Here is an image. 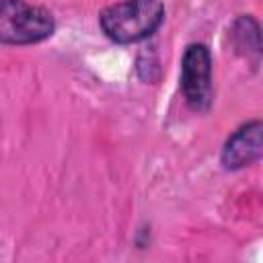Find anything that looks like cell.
I'll list each match as a JSON object with an SVG mask.
<instances>
[{
    "label": "cell",
    "mask_w": 263,
    "mask_h": 263,
    "mask_svg": "<svg viewBox=\"0 0 263 263\" xmlns=\"http://www.w3.org/2000/svg\"><path fill=\"white\" fill-rule=\"evenodd\" d=\"M164 21V6L158 0H121L99 14L103 33L121 45L148 39Z\"/></svg>",
    "instance_id": "1"
},
{
    "label": "cell",
    "mask_w": 263,
    "mask_h": 263,
    "mask_svg": "<svg viewBox=\"0 0 263 263\" xmlns=\"http://www.w3.org/2000/svg\"><path fill=\"white\" fill-rule=\"evenodd\" d=\"M55 29L53 14L27 0H0V39L10 45H31L47 39Z\"/></svg>",
    "instance_id": "2"
},
{
    "label": "cell",
    "mask_w": 263,
    "mask_h": 263,
    "mask_svg": "<svg viewBox=\"0 0 263 263\" xmlns=\"http://www.w3.org/2000/svg\"><path fill=\"white\" fill-rule=\"evenodd\" d=\"M181 90L193 111L203 113L212 107V55L203 43H191L183 53Z\"/></svg>",
    "instance_id": "3"
},
{
    "label": "cell",
    "mask_w": 263,
    "mask_h": 263,
    "mask_svg": "<svg viewBox=\"0 0 263 263\" xmlns=\"http://www.w3.org/2000/svg\"><path fill=\"white\" fill-rule=\"evenodd\" d=\"M220 160L226 171H238L263 160V121H247L236 132H232L224 142Z\"/></svg>",
    "instance_id": "4"
},
{
    "label": "cell",
    "mask_w": 263,
    "mask_h": 263,
    "mask_svg": "<svg viewBox=\"0 0 263 263\" xmlns=\"http://www.w3.org/2000/svg\"><path fill=\"white\" fill-rule=\"evenodd\" d=\"M230 31H232L230 37H232L234 49L238 53H242L245 58H261L263 55V31L253 16H249V14L238 16L232 23Z\"/></svg>",
    "instance_id": "5"
}]
</instances>
